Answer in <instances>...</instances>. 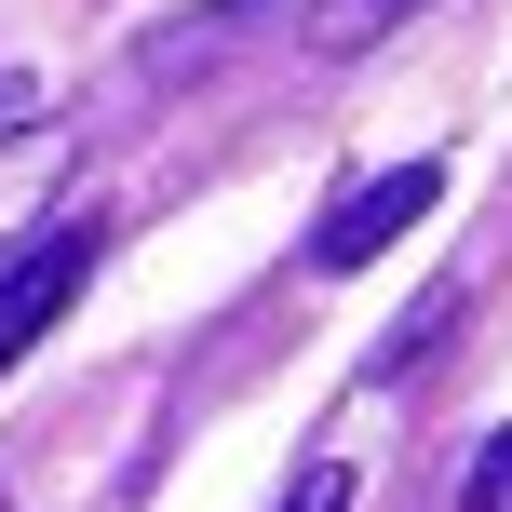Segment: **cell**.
Masks as SVG:
<instances>
[{
    "instance_id": "cell-3",
    "label": "cell",
    "mask_w": 512,
    "mask_h": 512,
    "mask_svg": "<svg viewBox=\"0 0 512 512\" xmlns=\"http://www.w3.org/2000/svg\"><path fill=\"white\" fill-rule=\"evenodd\" d=\"M405 14H418V0H310L297 41H310V54H364V41H391Z\"/></svg>"
},
{
    "instance_id": "cell-4",
    "label": "cell",
    "mask_w": 512,
    "mask_h": 512,
    "mask_svg": "<svg viewBox=\"0 0 512 512\" xmlns=\"http://www.w3.org/2000/svg\"><path fill=\"white\" fill-rule=\"evenodd\" d=\"M256 14H270V0H203V14H176V27L149 41V68H162V81H176V68H203V54L230 41V27H256Z\"/></svg>"
},
{
    "instance_id": "cell-6",
    "label": "cell",
    "mask_w": 512,
    "mask_h": 512,
    "mask_svg": "<svg viewBox=\"0 0 512 512\" xmlns=\"http://www.w3.org/2000/svg\"><path fill=\"white\" fill-rule=\"evenodd\" d=\"M472 512H512V432H486V445H472V486H459Z\"/></svg>"
},
{
    "instance_id": "cell-2",
    "label": "cell",
    "mask_w": 512,
    "mask_h": 512,
    "mask_svg": "<svg viewBox=\"0 0 512 512\" xmlns=\"http://www.w3.org/2000/svg\"><path fill=\"white\" fill-rule=\"evenodd\" d=\"M95 256H108L95 230H41V243H14V270H0V364L41 351V337L68 324V297L95 283Z\"/></svg>"
},
{
    "instance_id": "cell-8",
    "label": "cell",
    "mask_w": 512,
    "mask_h": 512,
    "mask_svg": "<svg viewBox=\"0 0 512 512\" xmlns=\"http://www.w3.org/2000/svg\"><path fill=\"white\" fill-rule=\"evenodd\" d=\"M27 122H41V81H27V68H0V135H27Z\"/></svg>"
},
{
    "instance_id": "cell-5",
    "label": "cell",
    "mask_w": 512,
    "mask_h": 512,
    "mask_svg": "<svg viewBox=\"0 0 512 512\" xmlns=\"http://www.w3.org/2000/svg\"><path fill=\"white\" fill-rule=\"evenodd\" d=\"M54 162H68L54 135H27V149H0V230H14V216H27V203L54 189Z\"/></svg>"
},
{
    "instance_id": "cell-1",
    "label": "cell",
    "mask_w": 512,
    "mask_h": 512,
    "mask_svg": "<svg viewBox=\"0 0 512 512\" xmlns=\"http://www.w3.org/2000/svg\"><path fill=\"white\" fill-rule=\"evenodd\" d=\"M432 203H445V162H391V176H364L351 203H337L324 230H310V270H324V283L378 270V243H405V230H418Z\"/></svg>"
},
{
    "instance_id": "cell-7",
    "label": "cell",
    "mask_w": 512,
    "mask_h": 512,
    "mask_svg": "<svg viewBox=\"0 0 512 512\" xmlns=\"http://www.w3.org/2000/svg\"><path fill=\"white\" fill-rule=\"evenodd\" d=\"M283 512H351V459H310L297 486H283Z\"/></svg>"
}]
</instances>
